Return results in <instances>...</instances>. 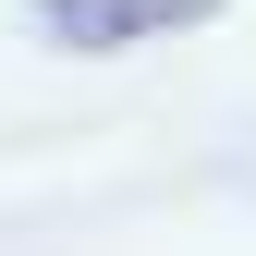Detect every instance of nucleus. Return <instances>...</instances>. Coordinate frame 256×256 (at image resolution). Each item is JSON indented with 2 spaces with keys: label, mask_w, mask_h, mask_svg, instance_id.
Returning a JSON list of instances; mask_svg holds the SVG:
<instances>
[{
  "label": "nucleus",
  "mask_w": 256,
  "mask_h": 256,
  "mask_svg": "<svg viewBox=\"0 0 256 256\" xmlns=\"http://www.w3.org/2000/svg\"><path fill=\"white\" fill-rule=\"evenodd\" d=\"M208 12H232V0H37V24L61 49H146V37H183Z\"/></svg>",
  "instance_id": "obj_1"
}]
</instances>
